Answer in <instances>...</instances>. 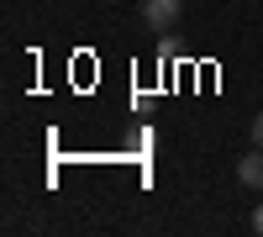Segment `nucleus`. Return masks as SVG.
Segmentation results:
<instances>
[{"instance_id": "obj_4", "label": "nucleus", "mask_w": 263, "mask_h": 237, "mask_svg": "<svg viewBox=\"0 0 263 237\" xmlns=\"http://www.w3.org/2000/svg\"><path fill=\"white\" fill-rule=\"evenodd\" d=\"M253 232H258V237H263V200H258V206H253Z\"/></svg>"}, {"instance_id": "obj_3", "label": "nucleus", "mask_w": 263, "mask_h": 237, "mask_svg": "<svg viewBox=\"0 0 263 237\" xmlns=\"http://www.w3.org/2000/svg\"><path fill=\"white\" fill-rule=\"evenodd\" d=\"M253 148H263V111L253 116Z\"/></svg>"}, {"instance_id": "obj_2", "label": "nucleus", "mask_w": 263, "mask_h": 237, "mask_svg": "<svg viewBox=\"0 0 263 237\" xmlns=\"http://www.w3.org/2000/svg\"><path fill=\"white\" fill-rule=\"evenodd\" d=\"M237 185L242 190H263V148H253V153L237 158Z\"/></svg>"}, {"instance_id": "obj_1", "label": "nucleus", "mask_w": 263, "mask_h": 237, "mask_svg": "<svg viewBox=\"0 0 263 237\" xmlns=\"http://www.w3.org/2000/svg\"><path fill=\"white\" fill-rule=\"evenodd\" d=\"M184 16V0H142V27L147 32H174Z\"/></svg>"}]
</instances>
